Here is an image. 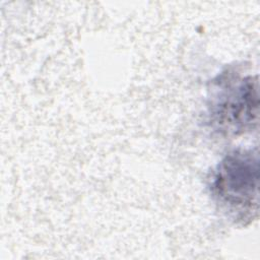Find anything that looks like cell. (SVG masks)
<instances>
[{
  "mask_svg": "<svg viewBox=\"0 0 260 260\" xmlns=\"http://www.w3.org/2000/svg\"><path fill=\"white\" fill-rule=\"evenodd\" d=\"M259 160L257 151L237 149L216 166L210 190L219 205L235 219L253 218L258 209Z\"/></svg>",
  "mask_w": 260,
  "mask_h": 260,
  "instance_id": "6da1fadb",
  "label": "cell"
},
{
  "mask_svg": "<svg viewBox=\"0 0 260 260\" xmlns=\"http://www.w3.org/2000/svg\"><path fill=\"white\" fill-rule=\"evenodd\" d=\"M220 91L210 106V121L221 133L237 135L251 130L258 122L259 95L257 76L230 77L220 82Z\"/></svg>",
  "mask_w": 260,
  "mask_h": 260,
  "instance_id": "7a4b0ae2",
  "label": "cell"
}]
</instances>
